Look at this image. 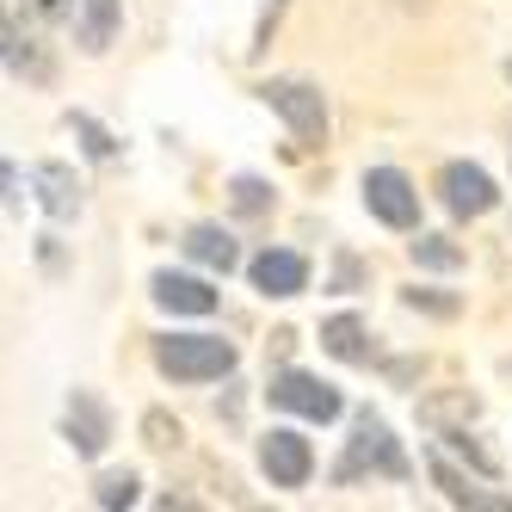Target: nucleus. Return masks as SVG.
Instances as JSON below:
<instances>
[{"mask_svg": "<svg viewBox=\"0 0 512 512\" xmlns=\"http://www.w3.org/2000/svg\"><path fill=\"white\" fill-rule=\"evenodd\" d=\"M247 278H253L260 297H303V290H309V260L290 253V247H266L260 260L247 266Z\"/></svg>", "mask_w": 512, "mask_h": 512, "instance_id": "6e6552de", "label": "nucleus"}, {"mask_svg": "<svg viewBox=\"0 0 512 512\" xmlns=\"http://www.w3.org/2000/svg\"><path fill=\"white\" fill-rule=\"evenodd\" d=\"M149 297L167 309V315H210L216 309V290L204 278H186V272H155L149 278Z\"/></svg>", "mask_w": 512, "mask_h": 512, "instance_id": "9b49d317", "label": "nucleus"}, {"mask_svg": "<svg viewBox=\"0 0 512 512\" xmlns=\"http://www.w3.org/2000/svg\"><path fill=\"white\" fill-rule=\"evenodd\" d=\"M426 469H432L438 494H445L451 506H469V512H512V500H506V494H488V488H475L463 469H451V457H445V451H432V457H426Z\"/></svg>", "mask_w": 512, "mask_h": 512, "instance_id": "9d476101", "label": "nucleus"}, {"mask_svg": "<svg viewBox=\"0 0 512 512\" xmlns=\"http://www.w3.org/2000/svg\"><path fill=\"white\" fill-rule=\"evenodd\" d=\"M266 395H272V408H284V414H303V420H340V389L334 383H321V377H309V371H278L272 383H266Z\"/></svg>", "mask_w": 512, "mask_h": 512, "instance_id": "20e7f679", "label": "nucleus"}, {"mask_svg": "<svg viewBox=\"0 0 512 512\" xmlns=\"http://www.w3.org/2000/svg\"><path fill=\"white\" fill-rule=\"evenodd\" d=\"M364 475H389V482H408V451H401V438L364 408L358 420H352V438H346V457L334 463V482L340 488H352V482H364Z\"/></svg>", "mask_w": 512, "mask_h": 512, "instance_id": "f257e3e1", "label": "nucleus"}, {"mask_svg": "<svg viewBox=\"0 0 512 512\" xmlns=\"http://www.w3.org/2000/svg\"><path fill=\"white\" fill-rule=\"evenodd\" d=\"M0 186H7V210H19V204H25V179H19V167H13V161L0 167Z\"/></svg>", "mask_w": 512, "mask_h": 512, "instance_id": "b1692460", "label": "nucleus"}, {"mask_svg": "<svg viewBox=\"0 0 512 512\" xmlns=\"http://www.w3.org/2000/svg\"><path fill=\"white\" fill-rule=\"evenodd\" d=\"M93 500H99L105 512L130 506V500H136V475H130V469H118V475H99V482H93Z\"/></svg>", "mask_w": 512, "mask_h": 512, "instance_id": "6ab92c4d", "label": "nucleus"}, {"mask_svg": "<svg viewBox=\"0 0 512 512\" xmlns=\"http://www.w3.org/2000/svg\"><path fill=\"white\" fill-rule=\"evenodd\" d=\"M25 13L44 19V25H62V19H68V0H25Z\"/></svg>", "mask_w": 512, "mask_h": 512, "instance_id": "5701e85b", "label": "nucleus"}, {"mask_svg": "<svg viewBox=\"0 0 512 512\" xmlns=\"http://www.w3.org/2000/svg\"><path fill=\"white\" fill-rule=\"evenodd\" d=\"M506 81H512V62H506Z\"/></svg>", "mask_w": 512, "mask_h": 512, "instance_id": "a878e982", "label": "nucleus"}, {"mask_svg": "<svg viewBox=\"0 0 512 512\" xmlns=\"http://www.w3.org/2000/svg\"><path fill=\"white\" fill-rule=\"evenodd\" d=\"M321 346L334 352L340 364H371V358H377L371 327H364L358 315H327V321H321Z\"/></svg>", "mask_w": 512, "mask_h": 512, "instance_id": "f8f14e48", "label": "nucleus"}, {"mask_svg": "<svg viewBox=\"0 0 512 512\" xmlns=\"http://www.w3.org/2000/svg\"><path fill=\"white\" fill-rule=\"evenodd\" d=\"M149 445H179V426H167V414H149Z\"/></svg>", "mask_w": 512, "mask_h": 512, "instance_id": "393cba45", "label": "nucleus"}, {"mask_svg": "<svg viewBox=\"0 0 512 512\" xmlns=\"http://www.w3.org/2000/svg\"><path fill=\"white\" fill-rule=\"evenodd\" d=\"M229 192H235V210L241 216H266L272 210V186H266V179H253V173H241Z\"/></svg>", "mask_w": 512, "mask_h": 512, "instance_id": "aec40b11", "label": "nucleus"}, {"mask_svg": "<svg viewBox=\"0 0 512 512\" xmlns=\"http://www.w3.org/2000/svg\"><path fill=\"white\" fill-rule=\"evenodd\" d=\"M364 204H371V216L389 223V229H414L420 223V192H414V179L395 173V167L364 173Z\"/></svg>", "mask_w": 512, "mask_h": 512, "instance_id": "39448f33", "label": "nucleus"}, {"mask_svg": "<svg viewBox=\"0 0 512 512\" xmlns=\"http://www.w3.org/2000/svg\"><path fill=\"white\" fill-rule=\"evenodd\" d=\"M62 432H68V445H75L81 457H99L105 445H112V414L99 408V395L75 389L68 395V414H62Z\"/></svg>", "mask_w": 512, "mask_h": 512, "instance_id": "1a4fd4ad", "label": "nucleus"}, {"mask_svg": "<svg viewBox=\"0 0 512 512\" xmlns=\"http://www.w3.org/2000/svg\"><path fill=\"white\" fill-rule=\"evenodd\" d=\"M38 198H44V210L56 216V223H68V216L81 210V186H75V173H68L62 161H44V167H38Z\"/></svg>", "mask_w": 512, "mask_h": 512, "instance_id": "ddd939ff", "label": "nucleus"}, {"mask_svg": "<svg viewBox=\"0 0 512 512\" xmlns=\"http://www.w3.org/2000/svg\"><path fill=\"white\" fill-rule=\"evenodd\" d=\"M414 266H426V272H457L463 266V247L445 241V235H420L414 241Z\"/></svg>", "mask_w": 512, "mask_h": 512, "instance_id": "f3484780", "label": "nucleus"}, {"mask_svg": "<svg viewBox=\"0 0 512 512\" xmlns=\"http://www.w3.org/2000/svg\"><path fill=\"white\" fill-rule=\"evenodd\" d=\"M401 303L420 315H457V297H445V290H401Z\"/></svg>", "mask_w": 512, "mask_h": 512, "instance_id": "4be33fe9", "label": "nucleus"}, {"mask_svg": "<svg viewBox=\"0 0 512 512\" xmlns=\"http://www.w3.org/2000/svg\"><path fill=\"white\" fill-rule=\"evenodd\" d=\"M186 253L198 266H210V272H235L241 266V253H235V241L216 229V223H198V229H186Z\"/></svg>", "mask_w": 512, "mask_h": 512, "instance_id": "4468645a", "label": "nucleus"}, {"mask_svg": "<svg viewBox=\"0 0 512 512\" xmlns=\"http://www.w3.org/2000/svg\"><path fill=\"white\" fill-rule=\"evenodd\" d=\"M438 438H445V445H451L457 457H469V463H475V469H482V475H500V463H494V457H488L482 445H475V438H469V432H457V426H445V432H438Z\"/></svg>", "mask_w": 512, "mask_h": 512, "instance_id": "412c9836", "label": "nucleus"}, {"mask_svg": "<svg viewBox=\"0 0 512 512\" xmlns=\"http://www.w3.org/2000/svg\"><path fill=\"white\" fill-rule=\"evenodd\" d=\"M155 371L173 383H216L235 371V346L223 334H161L155 340Z\"/></svg>", "mask_w": 512, "mask_h": 512, "instance_id": "f03ea898", "label": "nucleus"}, {"mask_svg": "<svg viewBox=\"0 0 512 512\" xmlns=\"http://www.w3.org/2000/svg\"><path fill=\"white\" fill-rule=\"evenodd\" d=\"M68 124H75V136H81V149H87L93 161H112V155H118V142H112V130H105V124H93L87 112H75V118H68Z\"/></svg>", "mask_w": 512, "mask_h": 512, "instance_id": "a211bd4d", "label": "nucleus"}, {"mask_svg": "<svg viewBox=\"0 0 512 512\" xmlns=\"http://www.w3.org/2000/svg\"><path fill=\"white\" fill-rule=\"evenodd\" d=\"M81 13H87V25H81V44L87 50H105V44H112L118 38V0H81Z\"/></svg>", "mask_w": 512, "mask_h": 512, "instance_id": "dca6fc26", "label": "nucleus"}, {"mask_svg": "<svg viewBox=\"0 0 512 512\" xmlns=\"http://www.w3.org/2000/svg\"><path fill=\"white\" fill-rule=\"evenodd\" d=\"M438 198H445L451 216H488V210L500 204L494 179H488L482 167H469V161H451L445 173H438Z\"/></svg>", "mask_w": 512, "mask_h": 512, "instance_id": "0eeeda50", "label": "nucleus"}, {"mask_svg": "<svg viewBox=\"0 0 512 512\" xmlns=\"http://www.w3.org/2000/svg\"><path fill=\"white\" fill-rule=\"evenodd\" d=\"M0 38H7V68L13 75H25V81H44L50 75V62L38 56V38H25V25L7 13V31H0Z\"/></svg>", "mask_w": 512, "mask_h": 512, "instance_id": "2eb2a0df", "label": "nucleus"}, {"mask_svg": "<svg viewBox=\"0 0 512 512\" xmlns=\"http://www.w3.org/2000/svg\"><path fill=\"white\" fill-rule=\"evenodd\" d=\"M260 99L290 124L297 149H321V142H327V105H321V87H309V81H266Z\"/></svg>", "mask_w": 512, "mask_h": 512, "instance_id": "7ed1b4c3", "label": "nucleus"}, {"mask_svg": "<svg viewBox=\"0 0 512 512\" xmlns=\"http://www.w3.org/2000/svg\"><path fill=\"white\" fill-rule=\"evenodd\" d=\"M260 469H266V482H272V488H303V482H309V469H315L309 438H303V432H290V426H272V432L260 438Z\"/></svg>", "mask_w": 512, "mask_h": 512, "instance_id": "423d86ee", "label": "nucleus"}]
</instances>
